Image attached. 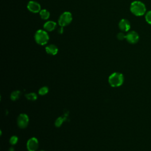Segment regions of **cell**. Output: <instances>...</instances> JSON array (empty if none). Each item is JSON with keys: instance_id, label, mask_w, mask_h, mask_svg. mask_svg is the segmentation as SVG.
<instances>
[{"instance_id": "obj_21", "label": "cell", "mask_w": 151, "mask_h": 151, "mask_svg": "<svg viewBox=\"0 0 151 151\" xmlns=\"http://www.w3.org/2000/svg\"><path fill=\"white\" fill-rule=\"evenodd\" d=\"M13 150H14L13 148H10V151H13Z\"/></svg>"}, {"instance_id": "obj_22", "label": "cell", "mask_w": 151, "mask_h": 151, "mask_svg": "<svg viewBox=\"0 0 151 151\" xmlns=\"http://www.w3.org/2000/svg\"><path fill=\"white\" fill-rule=\"evenodd\" d=\"M40 151H45V150H40Z\"/></svg>"}, {"instance_id": "obj_13", "label": "cell", "mask_w": 151, "mask_h": 151, "mask_svg": "<svg viewBox=\"0 0 151 151\" xmlns=\"http://www.w3.org/2000/svg\"><path fill=\"white\" fill-rule=\"evenodd\" d=\"M21 96V92L19 90H16L14 91L13 92H12V93L11 94V99L13 101L17 100Z\"/></svg>"}, {"instance_id": "obj_14", "label": "cell", "mask_w": 151, "mask_h": 151, "mask_svg": "<svg viewBox=\"0 0 151 151\" xmlns=\"http://www.w3.org/2000/svg\"><path fill=\"white\" fill-rule=\"evenodd\" d=\"M26 97L28 100H30L31 101H34L37 98V96L35 93H30L27 94V95H26Z\"/></svg>"}, {"instance_id": "obj_6", "label": "cell", "mask_w": 151, "mask_h": 151, "mask_svg": "<svg viewBox=\"0 0 151 151\" xmlns=\"http://www.w3.org/2000/svg\"><path fill=\"white\" fill-rule=\"evenodd\" d=\"M126 39L127 42L131 44H136L139 40V36L136 31H132L126 34Z\"/></svg>"}, {"instance_id": "obj_3", "label": "cell", "mask_w": 151, "mask_h": 151, "mask_svg": "<svg viewBox=\"0 0 151 151\" xmlns=\"http://www.w3.org/2000/svg\"><path fill=\"white\" fill-rule=\"evenodd\" d=\"M124 81L123 75L120 73H113L109 77V83L112 87L120 86Z\"/></svg>"}, {"instance_id": "obj_18", "label": "cell", "mask_w": 151, "mask_h": 151, "mask_svg": "<svg viewBox=\"0 0 151 151\" xmlns=\"http://www.w3.org/2000/svg\"><path fill=\"white\" fill-rule=\"evenodd\" d=\"M126 35L123 32L119 33L117 34V38L119 40H123L126 39Z\"/></svg>"}, {"instance_id": "obj_1", "label": "cell", "mask_w": 151, "mask_h": 151, "mask_svg": "<svg viewBox=\"0 0 151 151\" xmlns=\"http://www.w3.org/2000/svg\"><path fill=\"white\" fill-rule=\"evenodd\" d=\"M131 11L136 16H142L146 12V7L141 1H135L132 3L130 7Z\"/></svg>"}, {"instance_id": "obj_9", "label": "cell", "mask_w": 151, "mask_h": 151, "mask_svg": "<svg viewBox=\"0 0 151 151\" xmlns=\"http://www.w3.org/2000/svg\"><path fill=\"white\" fill-rule=\"evenodd\" d=\"M119 27L123 32H127L131 29V24L126 19H122L119 23Z\"/></svg>"}, {"instance_id": "obj_19", "label": "cell", "mask_w": 151, "mask_h": 151, "mask_svg": "<svg viewBox=\"0 0 151 151\" xmlns=\"http://www.w3.org/2000/svg\"><path fill=\"white\" fill-rule=\"evenodd\" d=\"M18 138L16 136H13L10 138V142L11 145H15L18 142Z\"/></svg>"}, {"instance_id": "obj_10", "label": "cell", "mask_w": 151, "mask_h": 151, "mask_svg": "<svg viewBox=\"0 0 151 151\" xmlns=\"http://www.w3.org/2000/svg\"><path fill=\"white\" fill-rule=\"evenodd\" d=\"M57 27V24L53 21H49L46 22L43 27L46 31H54Z\"/></svg>"}, {"instance_id": "obj_15", "label": "cell", "mask_w": 151, "mask_h": 151, "mask_svg": "<svg viewBox=\"0 0 151 151\" xmlns=\"http://www.w3.org/2000/svg\"><path fill=\"white\" fill-rule=\"evenodd\" d=\"M48 92H49V88L47 87H46V86L41 88V89H40V90L38 91V93L40 95H45Z\"/></svg>"}, {"instance_id": "obj_20", "label": "cell", "mask_w": 151, "mask_h": 151, "mask_svg": "<svg viewBox=\"0 0 151 151\" xmlns=\"http://www.w3.org/2000/svg\"><path fill=\"white\" fill-rule=\"evenodd\" d=\"M63 31H64V30H63V27H60V28L58 29V33L59 34H63Z\"/></svg>"}, {"instance_id": "obj_5", "label": "cell", "mask_w": 151, "mask_h": 151, "mask_svg": "<svg viewBox=\"0 0 151 151\" xmlns=\"http://www.w3.org/2000/svg\"><path fill=\"white\" fill-rule=\"evenodd\" d=\"M29 116L24 113L20 114L17 119V125L18 127L21 129L26 128L29 124Z\"/></svg>"}, {"instance_id": "obj_2", "label": "cell", "mask_w": 151, "mask_h": 151, "mask_svg": "<svg viewBox=\"0 0 151 151\" xmlns=\"http://www.w3.org/2000/svg\"><path fill=\"white\" fill-rule=\"evenodd\" d=\"M34 39L38 45L44 46L49 42V35L46 30H38L35 33Z\"/></svg>"}, {"instance_id": "obj_12", "label": "cell", "mask_w": 151, "mask_h": 151, "mask_svg": "<svg viewBox=\"0 0 151 151\" xmlns=\"http://www.w3.org/2000/svg\"><path fill=\"white\" fill-rule=\"evenodd\" d=\"M40 17L41 18V19L47 20L50 18V14L48 10L44 9V10H42L40 11Z\"/></svg>"}, {"instance_id": "obj_17", "label": "cell", "mask_w": 151, "mask_h": 151, "mask_svg": "<svg viewBox=\"0 0 151 151\" xmlns=\"http://www.w3.org/2000/svg\"><path fill=\"white\" fill-rule=\"evenodd\" d=\"M145 19L147 21V23L151 25V11H149L147 13L145 16Z\"/></svg>"}, {"instance_id": "obj_16", "label": "cell", "mask_w": 151, "mask_h": 151, "mask_svg": "<svg viewBox=\"0 0 151 151\" xmlns=\"http://www.w3.org/2000/svg\"><path fill=\"white\" fill-rule=\"evenodd\" d=\"M65 120V119L63 118V117H59L58 118H57L55 122V126L56 127H60L62 123H63V122Z\"/></svg>"}, {"instance_id": "obj_7", "label": "cell", "mask_w": 151, "mask_h": 151, "mask_svg": "<svg viewBox=\"0 0 151 151\" xmlns=\"http://www.w3.org/2000/svg\"><path fill=\"white\" fill-rule=\"evenodd\" d=\"M27 9L33 13H38L41 11L40 4L35 1H30L27 4Z\"/></svg>"}, {"instance_id": "obj_4", "label": "cell", "mask_w": 151, "mask_h": 151, "mask_svg": "<svg viewBox=\"0 0 151 151\" xmlns=\"http://www.w3.org/2000/svg\"><path fill=\"white\" fill-rule=\"evenodd\" d=\"M73 17L71 13L66 11L63 13L60 16L58 23L61 27H65L69 25L72 21Z\"/></svg>"}, {"instance_id": "obj_8", "label": "cell", "mask_w": 151, "mask_h": 151, "mask_svg": "<svg viewBox=\"0 0 151 151\" xmlns=\"http://www.w3.org/2000/svg\"><path fill=\"white\" fill-rule=\"evenodd\" d=\"M38 147V141L35 138H30L27 143V148L29 151H36Z\"/></svg>"}, {"instance_id": "obj_11", "label": "cell", "mask_w": 151, "mask_h": 151, "mask_svg": "<svg viewBox=\"0 0 151 151\" xmlns=\"http://www.w3.org/2000/svg\"><path fill=\"white\" fill-rule=\"evenodd\" d=\"M58 48L54 45H50L46 47V51L47 54L52 56H54L58 53Z\"/></svg>"}]
</instances>
